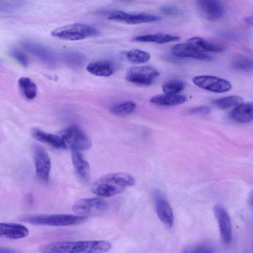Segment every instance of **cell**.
<instances>
[{"label":"cell","mask_w":253,"mask_h":253,"mask_svg":"<svg viewBox=\"0 0 253 253\" xmlns=\"http://www.w3.org/2000/svg\"><path fill=\"white\" fill-rule=\"evenodd\" d=\"M111 247L104 240L61 241L43 244L39 250L42 253H105Z\"/></svg>","instance_id":"6da1fadb"},{"label":"cell","mask_w":253,"mask_h":253,"mask_svg":"<svg viewBox=\"0 0 253 253\" xmlns=\"http://www.w3.org/2000/svg\"><path fill=\"white\" fill-rule=\"evenodd\" d=\"M135 183V179L127 173H111L97 179L92 184L91 191L96 195L110 197L121 193Z\"/></svg>","instance_id":"7a4b0ae2"},{"label":"cell","mask_w":253,"mask_h":253,"mask_svg":"<svg viewBox=\"0 0 253 253\" xmlns=\"http://www.w3.org/2000/svg\"><path fill=\"white\" fill-rule=\"evenodd\" d=\"M87 218L68 214H36L23 215L20 220L35 225L64 226L83 223L87 220Z\"/></svg>","instance_id":"3957f363"},{"label":"cell","mask_w":253,"mask_h":253,"mask_svg":"<svg viewBox=\"0 0 253 253\" xmlns=\"http://www.w3.org/2000/svg\"><path fill=\"white\" fill-rule=\"evenodd\" d=\"M99 34V31L93 26L79 23L59 27L51 32L52 37L70 41L82 40Z\"/></svg>","instance_id":"277c9868"},{"label":"cell","mask_w":253,"mask_h":253,"mask_svg":"<svg viewBox=\"0 0 253 253\" xmlns=\"http://www.w3.org/2000/svg\"><path fill=\"white\" fill-rule=\"evenodd\" d=\"M67 148L71 150L85 151L91 146V141L85 133L76 125L71 126L59 132Z\"/></svg>","instance_id":"5b68a950"},{"label":"cell","mask_w":253,"mask_h":253,"mask_svg":"<svg viewBox=\"0 0 253 253\" xmlns=\"http://www.w3.org/2000/svg\"><path fill=\"white\" fill-rule=\"evenodd\" d=\"M108 203L99 198H84L77 201L72 210L77 215L88 217L101 215L108 210Z\"/></svg>","instance_id":"8992f818"},{"label":"cell","mask_w":253,"mask_h":253,"mask_svg":"<svg viewBox=\"0 0 253 253\" xmlns=\"http://www.w3.org/2000/svg\"><path fill=\"white\" fill-rule=\"evenodd\" d=\"M159 75V71L151 66L134 67L128 70L126 79L137 85L148 86L152 84Z\"/></svg>","instance_id":"52a82bcc"},{"label":"cell","mask_w":253,"mask_h":253,"mask_svg":"<svg viewBox=\"0 0 253 253\" xmlns=\"http://www.w3.org/2000/svg\"><path fill=\"white\" fill-rule=\"evenodd\" d=\"M33 151L37 176L42 183H47L51 169L49 156L41 146L37 144L33 145Z\"/></svg>","instance_id":"ba28073f"},{"label":"cell","mask_w":253,"mask_h":253,"mask_svg":"<svg viewBox=\"0 0 253 253\" xmlns=\"http://www.w3.org/2000/svg\"><path fill=\"white\" fill-rule=\"evenodd\" d=\"M192 82L200 88L215 93L227 92L232 87L231 83L226 80L211 75L194 77Z\"/></svg>","instance_id":"9c48e42d"},{"label":"cell","mask_w":253,"mask_h":253,"mask_svg":"<svg viewBox=\"0 0 253 253\" xmlns=\"http://www.w3.org/2000/svg\"><path fill=\"white\" fill-rule=\"evenodd\" d=\"M111 21L136 25L156 22L161 19L159 16L147 13H128L123 11L116 10L110 13L108 17Z\"/></svg>","instance_id":"30bf717a"},{"label":"cell","mask_w":253,"mask_h":253,"mask_svg":"<svg viewBox=\"0 0 253 253\" xmlns=\"http://www.w3.org/2000/svg\"><path fill=\"white\" fill-rule=\"evenodd\" d=\"M213 212L218 224L221 239L224 244H228L232 240L230 217L225 208L221 205L215 206Z\"/></svg>","instance_id":"8fae6325"},{"label":"cell","mask_w":253,"mask_h":253,"mask_svg":"<svg viewBox=\"0 0 253 253\" xmlns=\"http://www.w3.org/2000/svg\"><path fill=\"white\" fill-rule=\"evenodd\" d=\"M172 53L176 56L191 58L199 60H210L212 57L202 52L189 42L179 43L171 48Z\"/></svg>","instance_id":"7c38bea8"},{"label":"cell","mask_w":253,"mask_h":253,"mask_svg":"<svg viewBox=\"0 0 253 253\" xmlns=\"http://www.w3.org/2000/svg\"><path fill=\"white\" fill-rule=\"evenodd\" d=\"M197 4L203 14L209 20H218L224 15V8L220 1L200 0L197 1Z\"/></svg>","instance_id":"4fadbf2b"},{"label":"cell","mask_w":253,"mask_h":253,"mask_svg":"<svg viewBox=\"0 0 253 253\" xmlns=\"http://www.w3.org/2000/svg\"><path fill=\"white\" fill-rule=\"evenodd\" d=\"M71 157L76 172L82 182L86 183L90 178L89 165L84 155L79 151L71 150Z\"/></svg>","instance_id":"5bb4252c"},{"label":"cell","mask_w":253,"mask_h":253,"mask_svg":"<svg viewBox=\"0 0 253 253\" xmlns=\"http://www.w3.org/2000/svg\"><path fill=\"white\" fill-rule=\"evenodd\" d=\"M20 44L27 52L44 64H51L52 55L42 45L29 40H22Z\"/></svg>","instance_id":"9a60e30c"},{"label":"cell","mask_w":253,"mask_h":253,"mask_svg":"<svg viewBox=\"0 0 253 253\" xmlns=\"http://www.w3.org/2000/svg\"><path fill=\"white\" fill-rule=\"evenodd\" d=\"M28 229L25 226L14 223H0V237L19 239L26 237Z\"/></svg>","instance_id":"2e32d148"},{"label":"cell","mask_w":253,"mask_h":253,"mask_svg":"<svg viewBox=\"0 0 253 253\" xmlns=\"http://www.w3.org/2000/svg\"><path fill=\"white\" fill-rule=\"evenodd\" d=\"M31 134L35 139L56 149H67L61 137L58 134L45 132L39 128H34Z\"/></svg>","instance_id":"e0dca14e"},{"label":"cell","mask_w":253,"mask_h":253,"mask_svg":"<svg viewBox=\"0 0 253 253\" xmlns=\"http://www.w3.org/2000/svg\"><path fill=\"white\" fill-rule=\"evenodd\" d=\"M156 211L161 222L167 227H171L173 223V214L171 207L165 199L159 197L155 204Z\"/></svg>","instance_id":"ac0fdd59"},{"label":"cell","mask_w":253,"mask_h":253,"mask_svg":"<svg viewBox=\"0 0 253 253\" xmlns=\"http://www.w3.org/2000/svg\"><path fill=\"white\" fill-rule=\"evenodd\" d=\"M179 39V37L176 35L159 33L138 36L132 40L133 41L136 42L163 44L176 41Z\"/></svg>","instance_id":"d6986e66"},{"label":"cell","mask_w":253,"mask_h":253,"mask_svg":"<svg viewBox=\"0 0 253 253\" xmlns=\"http://www.w3.org/2000/svg\"><path fill=\"white\" fill-rule=\"evenodd\" d=\"M231 118L237 122L247 123L253 120L252 102L243 103L235 107L231 113Z\"/></svg>","instance_id":"ffe728a7"},{"label":"cell","mask_w":253,"mask_h":253,"mask_svg":"<svg viewBox=\"0 0 253 253\" xmlns=\"http://www.w3.org/2000/svg\"><path fill=\"white\" fill-rule=\"evenodd\" d=\"M187 98L183 95L158 94L153 96L150 102L156 105L173 106L182 104L186 101Z\"/></svg>","instance_id":"44dd1931"},{"label":"cell","mask_w":253,"mask_h":253,"mask_svg":"<svg viewBox=\"0 0 253 253\" xmlns=\"http://www.w3.org/2000/svg\"><path fill=\"white\" fill-rule=\"evenodd\" d=\"M86 70L90 74L99 77H108L111 76L114 69L108 61L100 60L90 63L86 66Z\"/></svg>","instance_id":"7402d4cb"},{"label":"cell","mask_w":253,"mask_h":253,"mask_svg":"<svg viewBox=\"0 0 253 253\" xmlns=\"http://www.w3.org/2000/svg\"><path fill=\"white\" fill-rule=\"evenodd\" d=\"M19 88L23 95L28 100L34 99L37 94L36 84L28 77H21L18 81Z\"/></svg>","instance_id":"603a6c76"},{"label":"cell","mask_w":253,"mask_h":253,"mask_svg":"<svg viewBox=\"0 0 253 253\" xmlns=\"http://www.w3.org/2000/svg\"><path fill=\"white\" fill-rule=\"evenodd\" d=\"M188 42L204 52V51L218 52L222 51L224 49L222 46L218 44L209 42L198 37L190 38L188 40Z\"/></svg>","instance_id":"cb8c5ba5"},{"label":"cell","mask_w":253,"mask_h":253,"mask_svg":"<svg viewBox=\"0 0 253 253\" xmlns=\"http://www.w3.org/2000/svg\"><path fill=\"white\" fill-rule=\"evenodd\" d=\"M244 99L237 95H231L223 97L213 101V104L221 109H227L243 103Z\"/></svg>","instance_id":"d4e9b609"},{"label":"cell","mask_w":253,"mask_h":253,"mask_svg":"<svg viewBox=\"0 0 253 253\" xmlns=\"http://www.w3.org/2000/svg\"><path fill=\"white\" fill-rule=\"evenodd\" d=\"M135 109L136 104L134 102L126 101L113 105L110 111L116 116H125L133 113Z\"/></svg>","instance_id":"484cf974"},{"label":"cell","mask_w":253,"mask_h":253,"mask_svg":"<svg viewBox=\"0 0 253 253\" xmlns=\"http://www.w3.org/2000/svg\"><path fill=\"white\" fill-rule=\"evenodd\" d=\"M151 58L149 53L139 49H132L126 54V60L134 64H140L147 62Z\"/></svg>","instance_id":"4316f807"},{"label":"cell","mask_w":253,"mask_h":253,"mask_svg":"<svg viewBox=\"0 0 253 253\" xmlns=\"http://www.w3.org/2000/svg\"><path fill=\"white\" fill-rule=\"evenodd\" d=\"M185 87L184 83L179 80H172L162 85V90L165 94L170 95L177 94Z\"/></svg>","instance_id":"83f0119b"},{"label":"cell","mask_w":253,"mask_h":253,"mask_svg":"<svg viewBox=\"0 0 253 253\" xmlns=\"http://www.w3.org/2000/svg\"><path fill=\"white\" fill-rule=\"evenodd\" d=\"M214 247L208 243H200L185 247L182 253H214Z\"/></svg>","instance_id":"f1b7e54d"},{"label":"cell","mask_w":253,"mask_h":253,"mask_svg":"<svg viewBox=\"0 0 253 253\" xmlns=\"http://www.w3.org/2000/svg\"><path fill=\"white\" fill-rule=\"evenodd\" d=\"M253 61L246 57H240L233 61L232 66L236 70L250 71L253 69Z\"/></svg>","instance_id":"f546056e"},{"label":"cell","mask_w":253,"mask_h":253,"mask_svg":"<svg viewBox=\"0 0 253 253\" xmlns=\"http://www.w3.org/2000/svg\"><path fill=\"white\" fill-rule=\"evenodd\" d=\"M10 55L23 67H28L29 64V59L26 55L23 52L17 49H13L10 51Z\"/></svg>","instance_id":"4dcf8cb0"},{"label":"cell","mask_w":253,"mask_h":253,"mask_svg":"<svg viewBox=\"0 0 253 253\" xmlns=\"http://www.w3.org/2000/svg\"><path fill=\"white\" fill-rule=\"evenodd\" d=\"M211 111V109L207 106H197L190 109L188 113L192 115H207Z\"/></svg>","instance_id":"1f68e13d"},{"label":"cell","mask_w":253,"mask_h":253,"mask_svg":"<svg viewBox=\"0 0 253 253\" xmlns=\"http://www.w3.org/2000/svg\"><path fill=\"white\" fill-rule=\"evenodd\" d=\"M5 1H0V12H11L15 9V7L16 8V5L17 4H15V3H12V2L8 3L7 1H6L5 3Z\"/></svg>","instance_id":"d6a6232c"},{"label":"cell","mask_w":253,"mask_h":253,"mask_svg":"<svg viewBox=\"0 0 253 253\" xmlns=\"http://www.w3.org/2000/svg\"><path fill=\"white\" fill-rule=\"evenodd\" d=\"M162 11L166 14L176 15L181 12L180 9L172 5H165L161 8Z\"/></svg>","instance_id":"836d02e7"},{"label":"cell","mask_w":253,"mask_h":253,"mask_svg":"<svg viewBox=\"0 0 253 253\" xmlns=\"http://www.w3.org/2000/svg\"><path fill=\"white\" fill-rule=\"evenodd\" d=\"M0 253H20L19 251L8 248L0 246Z\"/></svg>","instance_id":"e575fe53"},{"label":"cell","mask_w":253,"mask_h":253,"mask_svg":"<svg viewBox=\"0 0 253 253\" xmlns=\"http://www.w3.org/2000/svg\"><path fill=\"white\" fill-rule=\"evenodd\" d=\"M25 200L29 205H32L34 203V197L32 194L28 193L25 196Z\"/></svg>","instance_id":"d590c367"},{"label":"cell","mask_w":253,"mask_h":253,"mask_svg":"<svg viewBox=\"0 0 253 253\" xmlns=\"http://www.w3.org/2000/svg\"><path fill=\"white\" fill-rule=\"evenodd\" d=\"M246 22L250 25L253 24V17L252 16H248L245 18Z\"/></svg>","instance_id":"8d00e7d4"}]
</instances>
